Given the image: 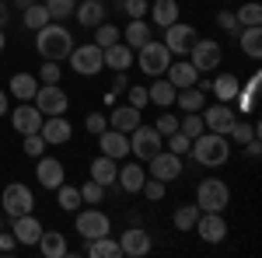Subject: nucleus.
<instances>
[{"mask_svg": "<svg viewBox=\"0 0 262 258\" xmlns=\"http://www.w3.org/2000/svg\"><path fill=\"white\" fill-rule=\"evenodd\" d=\"M143 178H147V168H143V164H122L119 171H116L119 189H122V192H129V196H137V192H140Z\"/></svg>", "mask_w": 262, "mask_h": 258, "instance_id": "nucleus-26", "label": "nucleus"}, {"mask_svg": "<svg viewBox=\"0 0 262 258\" xmlns=\"http://www.w3.org/2000/svg\"><path fill=\"white\" fill-rule=\"evenodd\" d=\"M164 189H168V185H164V181H158V178H150V175H147V178H143V185H140V192L150 199V202H161V199H164Z\"/></svg>", "mask_w": 262, "mask_h": 258, "instance_id": "nucleus-48", "label": "nucleus"}, {"mask_svg": "<svg viewBox=\"0 0 262 258\" xmlns=\"http://www.w3.org/2000/svg\"><path fill=\"white\" fill-rule=\"evenodd\" d=\"M98 147H101V154L112 157V160L129 157V136L119 133V129H101L98 133Z\"/></svg>", "mask_w": 262, "mask_h": 258, "instance_id": "nucleus-20", "label": "nucleus"}, {"mask_svg": "<svg viewBox=\"0 0 262 258\" xmlns=\"http://www.w3.org/2000/svg\"><path fill=\"white\" fill-rule=\"evenodd\" d=\"M252 136H259V129H255V122H248V119H234V126L227 129V139H231V143H242V147Z\"/></svg>", "mask_w": 262, "mask_h": 258, "instance_id": "nucleus-41", "label": "nucleus"}, {"mask_svg": "<svg viewBox=\"0 0 262 258\" xmlns=\"http://www.w3.org/2000/svg\"><path fill=\"white\" fill-rule=\"evenodd\" d=\"M32 4H35V0H14V7H18V11H25V7H32Z\"/></svg>", "mask_w": 262, "mask_h": 258, "instance_id": "nucleus-59", "label": "nucleus"}, {"mask_svg": "<svg viewBox=\"0 0 262 258\" xmlns=\"http://www.w3.org/2000/svg\"><path fill=\"white\" fill-rule=\"evenodd\" d=\"M11 21V7H7V0H0V28Z\"/></svg>", "mask_w": 262, "mask_h": 258, "instance_id": "nucleus-57", "label": "nucleus"}, {"mask_svg": "<svg viewBox=\"0 0 262 258\" xmlns=\"http://www.w3.org/2000/svg\"><path fill=\"white\" fill-rule=\"evenodd\" d=\"M238 91H242V84H238V77L234 74H217V77H210V95L217 101H231L238 98Z\"/></svg>", "mask_w": 262, "mask_h": 258, "instance_id": "nucleus-27", "label": "nucleus"}, {"mask_svg": "<svg viewBox=\"0 0 262 258\" xmlns=\"http://www.w3.org/2000/svg\"><path fill=\"white\" fill-rule=\"evenodd\" d=\"M147 98H150V105H158V108L175 105V84L168 77H154V84L147 87Z\"/></svg>", "mask_w": 262, "mask_h": 258, "instance_id": "nucleus-31", "label": "nucleus"}, {"mask_svg": "<svg viewBox=\"0 0 262 258\" xmlns=\"http://www.w3.org/2000/svg\"><path fill=\"white\" fill-rule=\"evenodd\" d=\"M74 227H77V234L84 241H95V238H105V234H112V220L105 217L101 209L95 206H88V209H77V220H74Z\"/></svg>", "mask_w": 262, "mask_h": 258, "instance_id": "nucleus-9", "label": "nucleus"}, {"mask_svg": "<svg viewBox=\"0 0 262 258\" xmlns=\"http://www.w3.org/2000/svg\"><path fill=\"white\" fill-rule=\"evenodd\" d=\"M21 21H25V28H32V32H39L42 25H49V11H46V4H39V0H35V4H32V7H25V11H21Z\"/></svg>", "mask_w": 262, "mask_h": 258, "instance_id": "nucleus-36", "label": "nucleus"}, {"mask_svg": "<svg viewBox=\"0 0 262 258\" xmlns=\"http://www.w3.org/2000/svg\"><path fill=\"white\" fill-rule=\"evenodd\" d=\"M140 126V108H133V105H116L112 112H108V129H119V133H133Z\"/></svg>", "mask_w": 262, "mask_h": 258, "instance_id": "nucleus-23", "label": "nucleus"}, {"mask_svg": "<svg viewBox=\"0 0 262 258\" xmlns=\"http://www.w3.org/2000/svg\"><path fill=\"white\" fill-rule=\"evenodd\" d=\"M74 7H77V0H46V11H49V18H53V21L74 18Z\"/></svg>", "mask_w": 262, "mask_h": 258, "instance_id": "nucleus-43", "label": "nucleus"}, {"mask_svg": "<svg viewBox=\"0 0 262 258\" xmlns=\"http://www.w3.org/2000/svg\"><path fill=\"white\" fill-rule=\"evenodd\" d=\"M234 18H238V25H242V28L262 25V4H259V0H248V4H242V7L234 11Z\"/></svg>", "mask_w": 262, "mask_h": 258, "instance_id": "nucleus-39", "label": "nucleus"}, {"mask_svg": "<svg viewBox=\"0 0 262 258\" xmlns=\"http://www.w3.org/2000/svg\"><path fill=\"white\" fill-rule=\"evenodd\" d=\"M42 119H46V115H42L32 101H18V108L11 112V126H14V133H21V136L39 133V129H42Z\"/></svg>", "mask_w": 262, "mask_h": 258, "instance_id": "nucleus-14", "label": "nucleus"}, {"mask_svg": "<svg viewBox=\"0 0 262 258\" xmlns=\"http://www.w3.org/2000/svg\"><path fill=\"white\" fill-rule=\"evenodd\" d=\"M7 108H11V95L0 91V115H7Z\"/></svg>", "mask_w": 262, "mask_h": 258, "instance_id": "nucleus-58", "label": "nucleus"}, {"mask_svg": "<svg viewBox=\"0 0 262 258\" xmlns=\"http://www.w3.org/2000/svg\"><path fill=\"white\" fill-rule=\"evenodd\" d=\"M101 196H105V185H98L95 178H88L81 185V199H84V206H98Z\"/></svg>", "mask_w": 262, "mask_h": 258, "instance_id": "nucleus-44", "label": "nucleus"}, {"mask_svg": "<svg viewBox=\"0 0 262 258\" xmlns=\"http://www.w3.org/2000/svg\"><path fill=\"white\" fill-rule=\"evenodd\" d=\"M39 133H42V139H46V147H63L67 139L74 136V126L63 119V115H46Z\"/></svg>", "mask_w": 262, "mask_h": 258, "instance_id": "nucleus-19", "label": "nucleus"}, {"mask_svg": "<svg viewBox=\"0 0 262 258\" xmlns=\"http://www.w3.org/2000/svg\"><path fill=\"white\" fill-rule=\"evenodd\" d=\"M116 42H122V28L112 25V21H101L98 28H95V45H98V49H108V45H116Z\"/></svg>", "mask_w": 262, "mask_h": 258, "instance_id": "nucleus-38", "label": "nucleus"}, {"mask_svg": "<svg viewBox=\"0 0 262 258\" xmlns=\"http://www.w3.org/2000/svg\"><path fill=\"white\" fill-rule=\"evenodd\" d=\"M245 154H248V157H259V154H262V143H259V136H252L248 143H245Z\"/></svg>", "mask_w": 262, "mask_h": 258, "instance_id": "nucleus-54", "label": "nucleus"}, {"mask_svg": "<svg viewBox=\"0 0 262 258\" xmlns=\"http://www.w3.org/2000/svg\"><path fill=\"white\" fill-rule=\"evenodd\" d=\"M133 63L140 66L147 77H164V70H168V63H171V53H168V45H164L161 39H150L137 49V60Z\"/></svg>", "mask_w": 262, "mask_h": 258, "instance_id": "nucleus-4", "label": "nucleus"}, {"mask_svg": "<svg viewBox=\"0 0 262 258\" xmlns=\"http://www.w3.org/2000/svg\"><path fill=\"white\" fill-rule=\"evenodd\" d=\"M25 154H28V157H42V154H46L42 133H28V136H25Z\"/></svg>", "mask_w": 262, "mask_h": 258, "instance_id": "nucleus-51", "label": "nucleus"}, {"mask_svg": "<svg viewBox=\"0 0 262 258\" xmlns=\"http://www.w3.org/2000/svg\"><path fill=\"white\" fill-rule=\"evenodd\" d=\"M189 147H192V139L185 136V133H179V129H175V133H171V136H164V150H171V154H189Z\"/></svg>", "mask_w": 262, "mask_h": 258, "instance_id": "nucleus-45", "label": "nucleus"}, {"mask_svg": "<svg viewBox=\"0 0 262 258\" xmlns=\"http://www.w3.org/2000/svg\"><path fill=\"white\" fill-rule=\"evenodd\" d=\"M84 129H88L91 136H98L101 129H108V115H101V112H91V115L84 119Z\"/></svg>", "mask_w": 262, "mask_h": 258, "instance_id": "nucleus-52", "label": "nucleus"}, {"mask_svg": "<svg viewBox=\"0 0 262 258\" xmlns=\"http://www.w3.org/2000/svg\"><path fill=\"white\" fill-rule=\"evenodd\" d=\"M88 255L91 258H122V248H119V241L112 238V234H105V238L88 241Z\"/></svg>", "mask_w": 262, "mask_h": 258, "instance_id": "nucleus-35", "label": "nucleus"}, {"mask_svg": "<svg viewBox=\"0 0 262 258\" xmlns=\"http://www.w3.org/2000/svg\"><path fill=\"white\" fill-rule=\"evenodd\" d=\"M70 66H74V74H81V77H95L105 70V60H101V49L95 42H84V45H74L70 49Z\"/></svg>", "mask_w": 262, "mask_h": 258, "instance_id": "nucleus-7", "label": "nucleus"}, {"mask_svg": "<svg viewBox=\"0 0 262 258\" xmlns=\"http://www.w3.org/2000/svg\"><path fill=\"white\" fill-rule=\"evenodd\" d=\"M14 248H18L14 234H0V251H14Z\"/></svg>", "mask_w": 262, "mask_h": 258, "instance_id": "nucleus-56", "label": "nucleus"}, {"mask_svg": "<svg viewBox=\"0 0 262 258\" xmlns=\"http://www.w3.org/2000/svg\"><path fill=\"white\" fill-rule=\"evenodd\" d=\"M179 133H185L189 139H196L200 133H206V126H203V115L200 112H185L179 119Z\"/></svg>", "mask_w": 262, "mask_h": 258, "instance_id": "nucleus-42", "label": "nucleus"}, {"mask_svg": "<svg viewBox=\"0 0 262 258\" xmlns=\"http://www.w3.org/2000/svg\"><path fill=\"white\" fill-rule=\"evenodd\" d=\"M161 42L168 45V53H171V56H185V53H189V45L196 42V28L175 21V25H168V28H164V39Z\"/></svg>", "mask_w": 262, "mask_h": 258, "instance_id": "nucleus-13", "label": "nucleus"}, {"mask_svg": "<svg viewBox=\"0 0 262 258\" xmlns=\"http://www.w3.org/2000/svg\"><path fill=\"white\" fill-rule=\"evenodd\" d=\"M126 18H147V7H150V0H119L116 4Z\"/></svg>", "mask_w": 262, "mask_h": 258, "instance_id": "nucleus-46", "label": "nucleus"}, {"mask_svg": "<svg viewBox=\"0 0 262 258\" xmlns=\"http://www.w3.org/2000/svg\"><path fill=\"white\" fill-rule=\"evenodd\" d=\"M196 220H200V206L192 202V206H179V209H175V217H171V223H175V230L185 234V230H192V227H196Z\"/></svg>", "mask_w": 262, "mask_h": 258, "instance_id": "nucleus-40", "label": "nucleus"}, {"mask_svg": "<svg viewBox=\"0 0 262 258\" xmlns=\"http://www.w3.org/2000/svg\"><path fill=\"white\" fill-rule=\"evenodd\" d=\"M221 60H224L221 42H213V39H200V35H196V42L189 45V63L196 66V74H213V70L221 66Z\"/></svg>", "mask_w": 262, "mask_h": 258, "instance_id": "nucleus-5", "label": "nucleus"}, {"mask_svg": "<svg viewBox=\"0 0 262 258\" xmlns=\"http://www.w3.org/2000/svg\"><path fill=\"white\" fill-rule=\"evenodd\" d=\"M101 60H105V66H108L112 74H126V70L133 66V60H137V53H133L126 42H116V45L101 49Z\"/></svg>", "mask_w": 262, "mask_h": 258, "instance_id": "nucleus-21", "label": "nucleus"}, {"mask_svg": "<svg viewBox=\"0 0 262 258\" xmlns=\"http://www.w3.org/2000/svg\"><path fill=\"white\" fill-rule=\"evenodd\" d=\"M35 91H39V77H32V74H14L11 84H7V95L18 101H32Z\"/></svg>", "mask_w": 262, "mask_h": 258, "instance_id": "nucleus-30", "label": "nucleus"}, {"mask_svg": "<svg viewBox=\"0 0 262 258\" xmlns=\"http://www.w3.org/2000/svg\"><path fill=\"white\" fill-rule=\"evenodd\" d=\"M154 129H158V133H161V136H171V133H175V129H179V119H175V115H168V112H164V115H158V122H154Z\"/></svg>", "mask_w": 262, "mask_h": 258, "instance_id": "nucleus-53", "label": "nucleus"}, {"mask_svg": "<svg viewBox=\"0 0 262 258\" xmlns=\"http://www.w3.org/2000/svg\"><path fill=\"white\" fill-rule=\"evenodd\" d=\"M129 87V80H126V74H116V80H112V95H122Z\"/></svg>", "mask_w": 262, "mask_h": 258, "instance_id": "nucleus-55", "label": "nucleus"}, {"mask_svg": "<svg viewBox=\"0 0 262 258\" xmlns=\"http://www.w3.org/2000/svg\"><path fill=\"white\" fill-rule=\"evenodd\" d=\"M192 230H196L206 244H221V241L227 238V220H224V213H200V220H196Z\"/></svg>", "mask_w": 262, "mask_h": 258, "instance_id": "nucleus-17", "label": "nucleus"}, {"mask_svg": "<svg viewBox=\"0 0 262 258\" xmlns=\"http://www.w3.org/2000/svg\"><path fill=\"white\" fill-rule=\"evenodd\" d=\"M60 77H63V66L56 60H46L39 66V84H60Z\"/></svg>", "mask_w": 262, "mask_h": 258, "instance_id": "nucleus-47", "label": "nucleus"}, {"mask_svg": "<svg viewBox=\"0 0 262 258\" xmlns=\"http://www.w3.org/2000/svg\"><path fill=\"white\" fill-rule=\"evenodd\" d=\"M203 126H206V133H221V136H227V129L234 126V119H238V112L227 105V101H206L203 105Z\"/></svg>", "mask_w": 262, "mask_h": 258, "instance_id": "nucleus-10", "label": "nucleus"}, {"mask_svg": "<svg viewBox=\"0 0 262 258\" xmlns=\"http://www.w3.org/2000/svg\"><path fill=\"white\" fill-rule=\"evenodd\" d=\"M35 49H39L42 60H67L70 56V49H74V35H70V28L60 25V21H49V25H42L39 32H35Z\"/></svg>", "mask_w": 262, "mask_h": 258, "instance_id": "nucleus-1", "label": "nucleus"}, {"mask_svg": "<svg viewBox=\"0 0 262 258\" xmlns=\"http://www.w3.org/2000/svg\"><path fill=\"white\" fill-rule=\"evenodd\" d=\"M150 39H154V25H150L147 18H129V25L122 28V42H126L133 53L140 49L143 42H150Z\"/></svg>", "mask_w": 262, "mask_h": 258, "instance_id": "nucleus-22", "label": "nucleus"}, {"mask_svg": "<svg viewBox=\"0 0 262 258\" xmlns=\"http://www.w3.org/2000/svg\"><path fill=\"white\" fill-rule=\"evenodd\" d=\"M224 4H231V0H224Z\"/></svg>", "mask_w": 262, "mask_h": 258, "instance_id": "nucleus-62", "label": "nucleus"}, {"mask_svg": "<svg viewBox=\"0 0 262 258\" xmlns=\"http://www.w3.org/2000/svg\"><path fill=\"white\" fill-rule=\"evenodd\" d=\"M74 18H77V25H84V28H98L101 21H105V0H77Z\"/></svg>", "mask_w": 262, "mask_h": 258, "instance_id": "nucleus-24", "label": "nucleus"}, {"mask_svg": "<svg viewBox=\"0 0 262 258\" xmlns=\"http://www.w3.org/2000/svg\"><path fill=\"white\" fill-rule=\"evenodd\" d=\"M206 98H210V95H203L196 84H192V87H179V91H175V105H179L182 112H203Z\"/></svg>", "mask_w": 262, "mask_h": 258, "instance_id": "nucleus-34", "label": "nucleus"}, {"mask_svg": "<svg viewBox=\"0 0 262 258\" xmlns=\"http://www.w3.org/2000/svg\"><path fill=\"white\" fill-rule=\"evenodd\" d=\"M238 45L248 60H262V25H252V28H242L238 32Z\"/></svg>", "mask_w": 262, "mask_h": 258, "instance_id": "nucleus-29", "label": "nucleus"}, {"mask_svg": "<svg viewBox=\"0 0 262 258\" xmlns=\"http://www.w3.org/2000/svg\"><path fill=\"white\" fill-rule=\"evenodd\" d=\"M119 248H122V255H129V258H143V255H150L154 241H150V234L143 227H126V234L119 238Z\"/></svg>", "mask_w": 262, "mask_h": 258, "instance_id": "nucleus-18", "label": "nucleus"}, {"mask_svg": "<svg viewBox=\"0 0 262 258\" xmlns=\"http://www.w3.org/2000/svg\"><path fill=\"white\" fill-rule=\"evenodd\" d=\"M189 154H192L196 164H203V168H224V164L231 160V139L221 136V133H200V136L192 139Z\"/></svg>", "mask_w": 262, "mask_h": 258, "instance_id": "nucleus-2", "label": "nucleus"}, {"mask_svg": "<svg viewBox=\"0 0 262 258\" xmlns=\"http://www.w3.org/2000/svg\"><path fill=\"white\" fill-rule=\"evenodd\" d=\"M116 171H119V160L105 157V154H98V157L91 160V178L98 181V185H116Z\"/></svg>", "mask_w": 262, "mask_h": 258, "instance_id": "nucleus-32", "label": "nucleus"}, {"mask_svg": "<svg viewBox=\"0 0 262 258\" xmlns=\"http://www.w3.org/2000/svg\"><path fill=\"white\" fill-rule=\"evenodd\" d=\"M0 206H4V213L14 220L21 213H32V206H35V196H32V189L28 185H21V181H11L7 189H4V196H0Z\"/></svg>", "mask_w": 262, "mask_h": 258, "instance_id": "nucleus-11", "label": "nucleus"}, {"mask_svg": "<svg viewBox=\"0 0 262 258\" xmlns=\"http://www.w3.org/2000/svg\"><path fill=\"white\" fill-rule=\"evenodd\" d=\"M0 230H4V213H0Z\"/></svg>", "mask_w": 262, "mask_h": 258, "instance_id": "nucleus-61", "label": "nucleus"}, {"mask_svg": "<svg viewBox=\"0 0 262 258\" xmlns=\"http://www.w3.org/2000/svg\"><path fill=\"white\" fill-rule=\"evenodd\" d=\"M158 150H164V136L154 129V126H137L133 133H129V154L137 160H150Z\"/></svg>", "mask_w": 262, "mask_h": 258, "instance_id": "nucleus-6", "label": "nucleus"}, {"mask_svg": "<svg viewBox=\"0 0 262 258\" xmlns=\"http://www.w3.org/2000/svg\"><path fill=\"white\" fill-rule=\"evenodd\" d=\"M164 77L171 80V84H175V91H179V87H192V84L200 80V74H196V66H192V63H189L185 56H182L179 63H168Z\"/></svg>", "mask_w": 262, "mask_h": 258, "instance_id": "nucleus-25", "label": "nucleus"}, {"mask_svg": "<svg viewBox=\"0 0 262 258\" xmlns=\"http://www.w3.org/2000/svg\"><path fill=\"white\" fill-rule=\"evenodd\" d=\"M147 175L150 178H158V181H175V178H182V157L179 154H171V150H158L154 157L147 160Z\"/></svg>", "mask_w": 262, "mask_h": 258, "instance_id": "nucleus-12", "label": "nucleus"}, {"mask_svg": "<svg viewBox=\"0 0 262 258\" xmlns=\"http://www.w3.org/2000/svg\"><path fill=\"white\" fill-rule=\"evenodd\" d=\"M227 202H231V189H227V181L203 178L200 185H196V206H200V213H224Z\"/></svg>", "mask_w": 262, "mask_h": 258, "instance_id": "nucleus-3", "label": "nucleus"}, {"mask_svg": "<svg viewBox=\"0 0 262 258\" xmlns=\"http://www.w3.org/2000/svg\"><path fill=\"white\" fill-rule=\"evenodd\" d=\"M217 25H221L231 39H238V32H242V25H238V18H234V11H221V14H217Z\"/></svg>", "mask_w": 262, "mask_h": 258, "instance_id": "nucleus-50", "label": "nucleus"}, {"mask_svg": "<svg viewBox=\"0 0 262 258\" xmlns=\"http://www.w3.org/2000/svg\"><path fill=\"white\" fill-rule=\"evenodd\" d=\"M147 14H150V25L168 28V25L179 21V4H175V0H154V4L147 7Z\"/></svg>", "mask_w": 262, "mask_h": 258, "instance_id": "nucleus-28", "label": "nucleus"}, {"mask_svg": "<svg viewBox=\"0 0 262 258\" xmlns=\"http://www.w3.org/2000/svg\"><path fill=\"white\" fill-rule=\"evenodd\" d=\"M35 178H39V185L42 189H60L63 185V178H67V171H63V160H56V157H35Z\"/></svg>", "mask_w": 262, "mask_h": 258, "instance_id": "nucleus-16", "label": "nucleus"}, {"mask_svg": "<svg viewBox=\"0 0 262 258\" xmlns=\"http://www.w3.org/2000/svg\"><path fill=\"white\" fill-rule=\"evenodd\" d=\"M4 45H7V35H4V28H0V53H4Z\"/></svg>", "mask_w": 262, "mask_h": 258, "instance_id": "nucleus-60", "label": "nucleus"}, {"mask_svg": "<svg viewBox=\"0 0 262 258\" xmlns=\"http://www.w3.org/2000/svg\"><path fill=\"white\" fill-rule=\"evenodd\" d=\"M56 202H60V209H67V213L81 209V206H84L81 189H77V185H67V181H63L60 189H56Z\"/></svg>", "mask_w": 262, "mask_h": 258, "instance_id": "nucleus-37", "label": "nucleus"}, {"mask_svg": "<svg viewBox=\"0 0 262 258\" xmlns=\"http://www.w3.org/2000/svg\"><path fill=\"white\" fill-rule=\"evenodd\" d=\"M42 227L39 223V217L35 213H21V217H14V227H11V234H14V241L18 244H25V248H35L39 244V238H42Z\"/></svg>", "mask_w": 262, "mask_h": 258, "instance_id": "nucleus-15", "label": "nucleus"}, {"mask_svg": "<svg viewBox=\"0 0 262 258\" xmlns=\"http://www.w3.org/2000/svg\"><path fill=\"white\" fill-rule=\"evenodd\" d=\"M32 105L39 108L42 115H63V112L70 108V95L63 91L60 84H39V91H35Z\"/></svg>", "mask_w": 262, "mask_h": 258, "instance_id": "nucleus-8", "label": "nucleus"}, {"mask_svg": "<svg viewBox=\"0 0 262 258\" xmlns=\"http://www.w3.org/2000/svg\"><path fill=\"white\" fill-rule=\"evenodd\" d=\"M35 248H39L46 258H63L67 251H70V248H67V238H63L60 230H42V238H39Z\"/></svg>", "mask_w": 262, "mask_h": 258, "instance_id": "nucleus-33", "label": "nucleus"}, {"mask_svg": "<svg viewBox=\"0 0 262 258\" xmlns=\"http://www.w3.org/2000/svg\"><path fill=\"white\" fill-rule=\"evenodd\" d=\"M126 91H129V101H126V105H133V108H140V112L150 105V98H147V87H143V84H129Z\"/></svg>", "mask_w": 262, "mask_h": 258, "instance_id": "nucleus-49", "label": "nucleus"}]
</instances>
